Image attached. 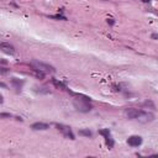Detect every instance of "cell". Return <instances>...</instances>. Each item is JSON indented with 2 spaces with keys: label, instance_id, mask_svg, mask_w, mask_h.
<instances>
[{
  "label": "cell",
  "instance_id": "7",
  "mask_svg": "<svg viewBox=\"0 0 158 158\" xmlns=\"http://www.w3.org/2000/svg\"><path fill=\"white\" fill-rule=\"evenodd\" d=\"M31 127H32L33 130H47L49 126H48L47 124H43V122H36V124H33Z\"/></svg>",
  "mask_w": 158,
  "mask_h": 158
},
{
  "label": "cell",
  "instance_id": "14",
  "mask_svg": "<svg viewBox=\"0 0 158 158\" xmlns=\"http://www.w3.org/2000/svg\"><path fill=\"white\" fill-rule=\"evenodd\" d=\"M152 37H153V38H158V35H157V33H153V35H152Z\"/></svg>",
  "mask_w": 158,
  "mask_h": 158
},
{
  "label": "cell",
  "instance_id": "5",
  "mask_svg": "<svg viewBox=\"0 0 158 158\" xmlns=\"http://www.w3.org/2000/svg\"><path fill=\"white\" fill-rule=\"evenodd\" d=\"M99 133L105 137V139H106V145H108L109 147H112V146H114V142H112L111 136H110V131L109 130H100L99 131Z\"/></svg>",
  "mask_w": 158,
  "mask_h": 158
},
{
  "label": "cell",
  "instance_id": "4",
  "mask_svg": "<svg viewBox=\"0 0 158 158\" xmlns=\"http://www.w3.org/2000/svg\"><path fill=\"white\" fill-rule=\"evenodd\" d=\"M57 127H58V130H61L64 133L65 137H68V138H71V139H74V135L72 133V130H71L69 127L63 126V125H57Z\"/></svg>",
  "mask_w": 158,
  "mask_h": 158
},
{
  "label": "cell",
  "instance_id": "8",
  "mask_svg": "<svg viewBox=\"0 0 158 158\" xmlns=\"http://www.w3.org/2000/svg\"><path fill=\"white\" fill-rule=\"evenodd\" d=\"M0 48L5 52V53H14V47L10 46L9 43H1Z\"/></svg>",
  "mask_w": 158,
  "mask_h": 158
},
{
  "label": "cell",
  "instance_id": "6",
  "mask_svg": "<svg viewBox=\"0 0 158 158\" xmlns=\"http://www.w3.org/2000/svg\"><path fill=\"white\" fill-rule=\"evenodd\" d=\"M127 143L132 146V147H136V146H139L141 143H142V138L139 137V136H131L129 137L127 139Z\"/></svg>",
  "mask_w": 158,
  "mask_h": 158
},
{
  "label": "cell",
  "instance_id": "10",
  "mask_svg": "<svg viewBox=\"0 0 158 158\" xmlns=\"http://www.w3.org/2000/svg\"><path fill=\"white\" fill-rule=\"evenodd\" d=\"M52 83L55 84L57 88H61V89H65V85H64L63 83H61V82H57V80H55V79H53V80H52Z\"/></svg>",
  "mask_w": 158,
  "mask_h": 158
},
{
  "label": "cell",
  "instance_id": "11",
  "mask_svg": "<svg viewBox=\"0 0 158 158\" xmlns=\"http://www.w3.org/2000/svg\"><path fill=\"white\" fill-rule=\"evenodd\" d=\"M12 84H14L16 88H20V86L22 85V82H19L17 79H15V78H14V79H12Z\"/></svg>",
  "mask_w": 158,
  "mask_h": 158
},
{
  "label": "cell",
  "instance_id": "9",
  "mask_svg": "<svg viewBox=\"0 0 158 158\" xmlns=\"http://www.w3.org/2000/svg\"><path fill=\"white\" fill-rule=\"evenodd\" d=\"M79 135H82V136H86V137H92V131H89V130H80V131H79Z\"/></svg>",
  "mask_w": 158,
  "mask_h": 158
},
{
  "label": "cell",
  "instance_id": "3",
  "mask_svg": "<svg viewBox=\"0 0 158 158\" xmlns=\"http://www.w3.org/2000/svg\"><path fill=\"white\" fill-rule=\"evenodd\" d=\"M143 112L145 111H142V110L130 108V109H126V110H125V115H126V117H129V119H141L142 115H143Z\"/></svg>",
  "mask_w": 158,
  "mask_h": 158
},
{
  "label": "cell",
  "instance_id": "13",
  "mask_svg": "<svg viewBox=\"0 0 158 158\" xmlns=\"http://www.w3.org/2000/svg\"><path fill=\"white\" fill-rule=\"evenodd\" d=\"M6 116H10V114H1V117H6Z\"/></svg>",
  "mask_w": 158,
  "mask_h": 158
},
{
  "label": "cell",
  "instance_id": "2",
  "mask_svg": "<svg viewBox=\"0 0 158 158\" xmlns=\"http://www.w3.org/2000/svg\"><path fill=\"white\" fill-rule=\"evenodd\" d=\"M74 106L77 108V110H79V111H83V112H88L92 110V106L88 104V100H78V99H75L74 100Z\"/></svg>",
  "mask_w": 158,
  "mask_h": 158
},
{
  "label": "cell",
  "instance_id": "1",
  "mask_svg": "<svg viewBox=\"0 0 158 158\" xmlns=\"http://www.w3.org/2000/svg\"><path fill=\"white\" fill-rule=\"evenodd\" d=\"M31 65L33 67L35 71H38V72H55V68L51 67L48 64H45L42 62H38V61H32L31 62Z\"/></svg>",
  "mask_w": 158,
  "mask_h": 158
},
{
  "label": "cell",
  "instance_id": "12",
  "mask_svg": "<svg viewBox=\"0 0 158 158\" xmlns=\"http://www.w3.org/2000/svg\"><path fill=\"white\" fill-rule=\"evenodd\" d=\"M108 24H110V25H114V20H112V19H108Z\"/></svg>",
  "mask_w": 158,
  "mask_h": 158
}]
</instances>
